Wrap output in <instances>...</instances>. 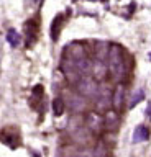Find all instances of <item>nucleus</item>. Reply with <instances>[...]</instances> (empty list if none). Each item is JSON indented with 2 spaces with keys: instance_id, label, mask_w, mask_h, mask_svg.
Wrapping results in <instances>:
<instances>
[{
  "instance_id": "1",
  "label": "nucleus",
  "mask_w": 151,
  "mask_h": 157,
  "mask_svg": "<svg viewBox=\"0 0 151 157\" xmlns=\"http://www.w3.org/2000/svg\"><path fill=\"white\" fill-rule=\"evenodd\" d=\"M109 71L115 80H121L125 77L126 66L123 61V54H121V49L115 46V44L110 48V52H109Z\"/></svg>"
},
{
  "instance_id": "2",
  "label": "nucleus",
  "mask_w": 151,
  "mask_h": 157,
  "mask_svg": "<svg viewBox=\"0 0 151 157\" xmlns=\"http://www.w3.org/2000/svg\"><path fill=\"white\" fill-rule=\"evenodd\" d=\"M77 90H79L81 95L84 97H89V98H97L99 97V92H100V87L94 78L84 75L81 78V82L77 83Z\"/></svg>"
},
{
  "instance_id": "3",
  "label": "nucleus",
  "mask_w": 151,
  "mask_h": 157,
  "mask_svg": "<svg viewBox=\"0 0 151 157\" xmlns=\"http://www.w3.org/2000/svg\"><path fill=\"white\" fill-rule=\"evenodd\" d=\"M123 100H125V88L123 85H117L115 92H113V100H112V106L115 110H118L123 105Z\"/></svg>"
},
{
  "instance_id": "4",
  "label": "nucleus",
  "mask_w": 151,
  "mask_h": 157,
  "mask_svg": "<svg viewBox=\"0 0 151 157\" xmlns=\"http://www.w3.org/2000/svg\"><path fill=\"white\" fill-rule=\"evenodd\" d=\"M95 100H97V106H99V110H107V108H109V105H110V100H113V97L110 98L109 90H104V88H100L99 97H97Z\"/></svg>"
},
{
  "instance_id": "5",
  "label": "nucleus",
  "mask_w": 151,
  "mask_h": 157,
  "mask_svg": "<svg viewBox=\"0 0 151 157\" xmlns=\"http://www.w3.org/2000/svg\"><path fill=\"white\" fill-rule=\"evenodd\" d=\"M87 124H89V128L92 131H100L102 128L105 126V120L104 118H100L99 115H89V118H87Z\"/></svg>"
},
{
  "instance_id": "6",
  "label": "nucleus",
  "mask_w": 151,
  "mask_h": 157,
  "mask_svg": "<svg viewBox=\"0 0 151 157\" xmlns=\"http://www.w3.org/2000/svg\"><path fill=\"white\" fill-rule=\"evenodd\" d=\"M149 137V129L146 126H143V124H140V126H136V129L133 131V142H143V141H146Z\"/></svg>"
},
{
  "instance_id": "7",
  "label": "nucleus",
  "mask_w": 151,
  "mask_h": 157,
  "mask_svg": "<svg viewBox=\"0 0 151 157\" xmlns=\"http://www.w3.org/2000/svg\"><path fill=\"white\" fill-rule=\"evenodd\" d=\"M62 20H64V17H62V15H58V17L53 20V28H51V38H53V41H58V38H59Z\"/></svg>"
},
{
  "instance_id": "8",
  "label": "nucleus",
  "mask_w": 151,
  "mask_h": 157,
  "mask_svg": "<svg viewBox=\"0 0 151 157\" xmlns=\"http://www.w3.org/2000/svg\"><path fill=\"white\" fill-rule=\"evenodd\" d=\"M7 43L10 44L12 48H18L20 46V43H22V36H20V33L15 31V29H8L7 31Z\"/></svg>"
},
{
  "instance_id": "9",
  "label": "nucleus",
  "mask_w": 151,
  "mask_h": 157,
  "mask_svg": "<svg viewBox=\"0 0 151 157\" xmlns=\"http://www.w3.org/2000/svg\"><path fill=\"white\" fill-rule=\"evenodd\" d=\"M104 64H107L105 61H100V59H95V66H92V72H94V77L95 78H102L105 75L107 72V66H104Z\"/></svg>"
},
{
  "instance_id": "10",
  "label": "nucleus",
  "mask_w": 151,
  "mask_h": 157,
  "mask_svg": "<svg viewBox=\"0 0 151 157\" xmlns=\"http://www.w3.org/2000/svg\"><path fill=\"white\" fill-rule=\"evenodd\" d=\"M104 120H105L107 129H115L117 124H118V116H117V113H113V111H107V116Z\"/></svg>"
},
{
  "instance_id": "11",
  "label": "nucleus",
  "mask_w": 151,
  "mask_h": 157,
  "mask_svg": "<svg viewBox=\"0 0 151 157\" xmlns=\"http://www.w3.org/2000/svg\"><path fill=\"white\" fill-rule=\"evenodd\" d=\"M145 98V92H143V88H138V90H135L133 92V95H131L130 98V103H128V108H135L138 103L141 101Z\"/></svg>"
},
{
  "instance_id": "12",
  "label": "nucleus",
  "mask_w": 151,
  "mask_h": 157,
  "mask_svg": "<svg viewBox=\"0 0 151 157\" xmlns=\"http://www.w3.org/2000/svg\"><path fill=\"white\" fill-rule=\"evenodd\" d=\"M53 113H54V116H61L64 113V101H62V98H54V101H53Z\"/></svg>"
},
{
  "instance_id": "13",
  "label": "nucleus",
  "mask_w": 151,
  "mask_h": 157,
  "mask_svg": "<svg viewBox=\"0 0 151 157\" xmlns=\"http://www.w3.org/2000/svg\"><path fill=\"white\" fill-rule=\"evenodd\" d=\"M146 116H148L149 118V120H151V103H148V105H146Z\"/></svg>"
},
{
  "instance_id": "14",
  "label": "nucleus",
  "mask_w": 151,
  "mask_h": 157,
  "mask_svg": "<svg viewBox=\"0 0 151 157\" xmlns=\"http://www.w3.org/2000/svg\"><path fill=\"white\" fill-rule=\"evenodd\" d=\"M33 2H36V0H33Z\"/></svg>"
},
{
  "instance_id": "15",
  "label": "nucleus",
  "mask_w": 151,
  "mask_h": 157,
  "mask_svg": "<svg viewBox=\"0 0 151 157\" xmlns=\"http://www.w3.org/2000/svg\"><path fill=\"white\" fill-rule=\"evenodd\" d=\"M90 2H94V0H90Z\"/></svg>"
}]
</instances>
